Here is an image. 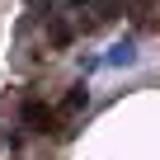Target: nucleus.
Returning a JSON list of instances; mask_svg holds the SVG:
<instances>
[{
	"instance_id": "3",
	"label": "nucleus",
	"mask_w": 160,
	"mask_h": 160,
	"mask_svg": "<svg viewBox=\"0 0 160 160\" xmlns=\"http://www.w3.org/2000/svg\"><path fill=\"white\" fill-rule=\"evenodd\" d=\"M66 5H80V0H66Z\"/></svg>"
},
{
	"instance_id": "2",
	"label": "nucleus",
	"mask_w": 160,
	"mask_h": 160,
	"mask_svg": "<svg viewBox=\"0 0 160 160\" xmlns=\"http://www.w3.org/2000/svg\"><path fill=\"white\" fill-rule=\"evenodd\" d=\"M80 104H85V85H75V90H71V94H66V104H61V108H66V113H75V108H80Z\"/></svg>"
},
{
	"instance_id": "1",
	"label": "nucleus",
	"mask_w": 160,
	"mask_h": 160,
	"mask_svg": "<svg viewBox=\"0 0 160 160\" xmlns=\"http://www.w3.org/2000/svg\"><path fill=\"white\" fill-rule=\"evenodd\" d=\"M24 122H28V127H47V122H52V113H47L42 104H24Z\"/></svg>"
}]
</instances>
